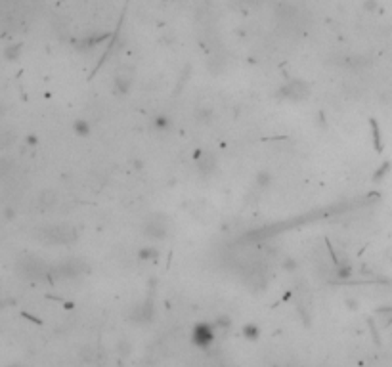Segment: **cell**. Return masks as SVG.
Segmentation results:
<instances>
[{
    "instance_id": "6da1fadb",
    "label": "cell",
    "mask_w": 392,
    "mask_h": 367,
    "mask_svg": "<svg viewBox=\"0 0 392 367\" xmlns=\"http://www.w3.org/2000/svg\"><path fill=\"white\" fill-rule=\"evenodd\" d=\"M216 338V327L214 323H207V321H201L197 323L193 331H191V343L195 344L197 348H209Z\"/></svg>"
},
{
    "instance_id": "7a4b0ae2",
    "label": "cell",
    "mask_w": 392,
    "mask_h": 367,
    "mask_svg": "<svg viewBox=\"0 0 392 367\" xmlns=\"http://www.w3.org/2000/svg\"><path fill=\"white\" fill-rule=\"evenodd\" d=\"M144 234L148 235V237H151V239H165L166 234H169L166 220L161 218V216H153V218H149V222L146 224Z\"/></svg>"
},
{
    "instance_id": "3957f363",
    "label": "cell",
    "mask_w": 392,
    "mask_h": 367,
    "mask_svg": "<svg viewBox=\"0 0 392 367\" xmlns=\"http://www.w3.org/2000/svg\"><path fill=\"white\" fill-rule=\"evenodd\" d=\"M306 90H308V86H306L304 82L293 80V82H289V84L282 90V96L287 98V100H302V98H306V94H308Z\"/></svg>"
},
{
    "instance_id": "277c9868",
    "label": "cell",
    "mask_w": 392,
    "mask_h": 367,
    "mask_svg": "<svg viewBox=\"0 0 392 367\" xmlns=\"http://www.w3.org/2000/svg\"><path fill=\"white\" fill-rule=\"evenodd\" d=\"M151 128L159 134H166V132H171V128H173V121H171L169 115L161 113V115H155V117H153V121H151Z\"/></svg>"
},
{
    "instance_id": "5b68a950",
    "label": "cell",
    "mask_w": 392,
    "mask_h": 367,
    "mask_svg": "<svg viewBox=\"0 0 392 367\" xmlns=\"http://www.w3.org/2000/svg\"><path fill=\"white\" fill-rule=\"evenodd\" d=\"M161 257V250L157 249L155 245H144L138 249V258L142 262H157Z\"/></svg>"
},
{
    "instance_id": "8992f818",
    "label": "cell",
    "mask_w": 392,
    "mask_h": 367,
    "mask_svg": "<svg viewBox=\"0 0 392 367\" xmlns=\"http://www.w3.org/2000/svg\"><path fill=\"white\" fill-rule=\"evenodd\" d=\"M333 277L337 279V281H345V279H350L352 277V266L348 264V262H335L333 266Z\"/></svg>"
},
{
    "instance_id": "52a82bcc",
    "label": "cell",
    "mask_w": 392,
    "mask_h": 367,
    "mask_svg": "<svg viewBox=\"0 0 392 367\" xmlns=\"http://www.w3.org/2000/svg\"><path fill=\"white\" fill-rule=\"evenodd\" d=\"M197 168L201 174H212L214 171V159L211 155H203V153H195Z\"/></svg>"
},
{
    "instance_id": "ba28073f",
    "label": "cell",
    "mask_w": 392,
    "mask_h": 367,
    "mask_svg": "<svg viewBox=\"0 0 392 367\" xmlns=\"http://www.w3.org/2000/svg\"><path fill=\"white\" fill-rule=\"evenodd\" d=\"M73 132L77 134L78 138H88L90 132H92V126H90V123L85 121V119H77V121L73 123Z\"/></svg>"
},
{
    "instance_id": "9c48e42d",
    "label": "cell",
    "mask_w": 392,
    "mask_h": 367,
    "mask_svg": "<svg viewBox=\"0 0 392 367\" xmlns=\"http://www.w3.org/2000/svg\"><path fill=\"white\" fill-rule=\"evenodd\" d=\"M241 333H243L245 338L255 341V338H259V335H260V327L257 325V323H245L243 329H241Z\"/></svg>"
},
{
    "instance_id": "30bf717a",
    "label": "cell",
    "mask_w": 392,
    "mask_h": 367,
    "mask_svg": "<svg viewBox=\"0 0 392 367\" xmlns=\"http://www.w3.org/2000/svg\"><path fill=\"white\" fill-rule=\"evenodd\" d=\"M19 55H21V44H12V46H6V50H4V58L8 62H16Z\"/></svg>"
},
{
    "instance_id": "8fae6325",
    "label": "cell",
    "mask_w": 392,
    "mask_h": 367,
    "mask_svg": "<svg viewBox=\"0 0 392 367\" xmlns=\"http://www.w3.org/2000/svg\"><path fill=\"white\" fill-rule=\"evenodd\" d=\"M16 142V134L12 132V130H2L0 132V148H10L12 144Z\"/></svg>"
},
{
    "instance_id": "7c38bea8",
    "label": "cell",
    "mask_w": 392,
    "mask_h": 367,
    "mask_svg": "<svg viewBox=\"0 0 392 367\" xmlns=\"http://www.w3.org/2000/svg\"><path fill=\"white\" fill-rule=\"evenodd\" d=\"M55 203V195L52 191H42L39 197V205L42 209H48V207H52Z\"/></svg>"
},
{
    "instance_id": "4fadbf2b",
    "label": "cell",
    "mask_w": 392,
    "mask_h": 367,
    "mask_svg": "<svg viewBox=\"0 0 392 367\" xmlns=\"http://www.w3.org/2000/svg\"><path fill=\"white\" fill-rule=\"evenodd\" d=\"M272 184V174L268 171H259V174H257V186L259 188H268Z\"/></svg>"
},
{
    "instance_id": "5bb4252c",
    "label": "cell",
    "mask_w": 392,
    "mask_h": 367,
    "mask_svg": "<svg viewBox=\"0 0 392 367\" xmlns=\"http://www.w3.org/2000/svg\"><path fill=\"white\" fill-rule=\"evenodd\" d=\"M2 214H4V218H6V220H14V218H16V211H14L12 207L4 209V211H2Z\"/></svg>"
},
{
    "instance_id": "9a60e30c",
    "label": "cell",
    "mask_w": 392,
    "mask_h": 367,
    "mask_svg": "<svg viewBox=\"0 0 392 367\" xmlns=\"http://www.w3.org/2000/svg\"><path fill=\"white\" fill-rule=\"evenodd\" d=\"M388 166H390V164H388V163H384L383 166H381V168H379V171L375 172V180L383 178V174H384V172H386V171H388Z\"/></svg>"
},
{
    "instance_id": "2e32d148",
    "label": "cell",
    "mask_w": 392,
    "mask_h": 367,
    "mask_svg": "<svg viewBox=\"0 0 392 367\" xmlns=\"http://www.w3.org/2000/svg\"><path fill=\"white\" fill-rule=\"evenodd\" d=\"M25 144H27V146H37V144H39V138H37L35 134H31V136L25 138Z\"/></svg>"
},
{
    "instance_id": "e0dca14e",
    "label": "cell",
    "mask_w": 392,
    "mask_h": 367,
    "mask_svg": "<svg viewBox=\"0 0 392 367\" xmlns=\"http://www.w3.org/2000/svg\"><path fill=\"white\" fill-rule=\"evenodd\" d=\"M283 266H285V270H295V268H297V262H295L293 258H287V262Z\"/></svg>"
},
{
    "instance_id": "ac0fdd59",
    "label": "cell",
    "mask_w": 392,
    "mask_h": 367,
    "mask_svg": "<svg viewBox=\"0 0 392 367\" xmlns=\"http://www.w3.org/2000/svg\"><path fill=\"white\" fill-rule=\"evenodd\" d=\"M8 367H23V365H19V363H12V365H8Z\"/></svg>"
},
{
    "instance_id": "d6986e66",
    "label": "cell",
    "mask_w": 392,
    "mask_h": 367,
    "mask_svg": "<svg viewBox=\"0 0 392 367\" xmlns=\"http://www.w3.org/2000/svg\"><path fill=\"white\" fill-rule=\"evenodd\" d=\"M2 113H4V107H2V105H0V115H2Z\"/></svg>"
}]
</instances>
